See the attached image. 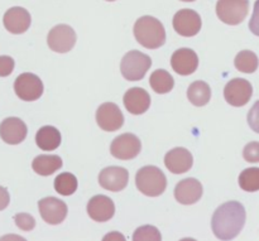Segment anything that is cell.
Wrapping results in <instances>:
<instances>
[{
  "label": "cell",
  "instance_id": "cell-1",
  "mask_svg": "<svg viewBox=\"0 0 259 241\" xmlns=\"http://www.w3.org/2000/svg\"><path fill=\"white\" fill-rule=\"evenodd\" d=\"M245 217V209L242 204L237 201L227 202L212 215V232L220 240L235 239L244 227Z\"/></svg>",
  "mask_w": 259,
  "mask_h": 241
},
{
  "label": "cell",
  "instance_id": "cell-2",
  "mask_svg": "<svg viewBox=\"0 0 259 241\" xmlns=\"http://www.w3.org/2000/svg\"><path fill=\"white\" fill-rule=\"evenodd\" d=\"M134 35L139 44L149 50H157L166 42V30L157 18L144 15L134 24Z\"/></svg>",
  "mask_w": 259,
  "mask_h": 241
},
{
  "label": "cell",
  "instance_id": "cell-3",
  "mask_svg": "<svg viewBox=\"0 0 259 241\" xmlns=\"http://www.w3.org/2000/svg\"><path fill=\"white\" fill-rule=\"evenodd\" d=\"M137 188L149 197H158L166 191L167 178L163 172L154 166L139 169L136 176Z\"/></svg>",
  "mask_w": 259,
  "mask_h": 241
},
{
  "label": "cell",
  "instance_id": "cell-4",
  "mask_svg": "<svg viewBox=\"0 0 259 241\" xmlns=\"http://www.w3.org/2000/svg\"><path fill=\"white\" fill-rule=\"evenodd\" d=\"M151 66L152 60L149 56L139 51H131L121 60L120 71L125 80L139 81L146 76Z\"/></svg>",
  "mask_w": 259,
  "mask_h": 241
},
{
  "label": "cell",
  "instance_id": "cell-5",
  "mask_svg": "<svg viewBox=\"0 0 259 241\" xmlns=\"http://www.w3.org/2000/svg\"><path fill=\"white\" fill-rule=\"evenodd\" d=\"M249 12V0H218L217 14L222 22L238 25L245 19Z\"/></svg>",
  "mask_w": 259,
  "mask_h": 241
},
{
  "label": "cell",
  "instance_id": "cell-6",
  "mask_svg": "<svg viewBox=\"0 0 259 241\" xmlns=\"http://www.w3.org/2000/svg\"><path fill=\"white\" fill-rule=\"evenodd\" d=\"M48 47L57 53L70 52L76 44V33L70 25L58 24L51 29L47 37Z\"/></svg>",
  "mask_w": 259,
  "mask_h": 241
},
{
  "label": "cell",
  "instance_id": "cell-7",
  "mask_svg": "<svg viewBox=\"0 0 259 241\" xmlns=\"http://www.w3.org/2000/svg\"><path fill=\"white\" fill-rule=\"evenodd\" d=\"M14 91L23 101H35L42 96L43 83L38 76L25 72L17 77L14 82Z\"/></svg>",
  "mask_w": 259,
  "mask_h": 241
},
{
  "label": "cell",
  "instance_id": "cell-8",
  "mask_svg": "<svg viewBox=\"0 0 259 241\" xmlns=\"http://www.w3.org/2000/svg\"><path fill=\"white\" fill-rule=\"evenodd\" d=\"M141 149L142 144L139 138L131 133H125L116 136L110 146V152L113 157L121 159V161L134 159L141 153Z\"/></svg>",
  "mask_w": 259,
  "mask_h": 241
},
{
  "label": "cell",
  "instance_id": "cell-9",
  "mask_svg": "<svg viewBox=\"0 0 259 241\" xmlns=\"http://www.w3.org/2000/svg\"><path fill=\"white\" fill-rule=\"evenodd\" d=\"M253 95V87L244 78H233L224 88V98L232 106H244L249 103Z\"/></svg>",
  "mask_w": 259,
  "mask_h": 241
},
{
  "label": "cell",
  "instance_id": "cell-10",
  "mask_svg": "<svg viewBox=\"0 0 259 241\" xmlns=\"http://www.w3.org/2000/svg\"><path fill=\"white\" fill-rule=\"evenodd\" d=\"M96 123L103 130L116 131L124 124L123 113L114 103H104L96 111Z\"/></svg>",
  "mask_w": 259,
  "mask_h": 241
},
{
  "label": "cell",
  "instance_id": "cell-11",
  "mask_svg": "<svg viewBox=\"0 0 259 241\" xmlns=\"http://www.w3.org/2000/svg\"><path fill=\"white\" fill-rule=\"evenodd\" d=\"M174 28L182 37H194L201 29V18L199 13L191 9H182L174 17Z\"/></svg>",
  "mask_w": 259,
  "mask_h": 241
},
{
  "label": "cell",
  "instance_id": "cell-12",
  "mask_svg": "<svg viewBox=\"0 0 259 241\" xmlns=\"http://www.w3.org/2000/svg\"><path fill=\"white\" fill-rule=\"evenodd\" d=\"M38 209L42 219L50 225H58L67 216V206L56 197H46L38 202Z\"/></svg>",
  "mask_w": 259,
  "mask_h": 241
},
{
  "label": "cell",
  "instance_id": "cell-13",
  "mask_svg": "<svg viewBox=\"0 0 259 241\" xmlns=\"http://www.w3.org/2000/svg\"><path fill=\"white\" fill-rule=\"evenodd\" d=\"M129 181V173L123 167H108L99 174V183L111 192L123 191Z\"/></svg>",
  "mask_w": 259,
  "mask_h": 241
},
{
  "label": "cell",
  "instance_id": "cell-14",
  "mask_svg": "<svg viewBox=\"0 0 259 241\" xmlns=\"http://www.w3.org/2000/svg\"><path fill=\"white\" fill-rule=\"evenodd\" d=\"M171 66L181 76L192 75L199 67V57L190 48H180L172 55Z\"/></svg>",
  "mask_w": 259,
  "mask_h": 241
},
{
  "label": "cell",
  "instance_id": "cell-15",
  "mask_svg": "<svg viewBox=\"0 0 259 241\" xmlns=\"http://www.w3.org/2000/svg\"><path fill=\"white\" fill-rule=\"evenodd\" d=\"M30 14L20 7L10 8L3 18V23L8 32L13 33V34H22V33L27 32L28 28L30 27Z\"/></svg>",
  "mask_w": 259,
  "mask_h": 241
},
{
  "label": "cell",
  "instance_id": "cell-16",
  "mask_svg": "<svg viewBox=\"0 0 259 241\" xmlns=\"http://www.w3.org/2000/svg\"><path fill=\"white\" fill-rule=\"evenodd\" d=\"M88 214L94 221L106 222L115 214V205L109 197L98 195L94 196L88 204Z\"/></svg>",
  "mask_w": 259,
  "mask_h": 241
},
{
  "label": "cell",
  "instance_id": "cell-17",
  "mask_svg": "<svg viewBox=\"0 0 259 241\" xmlns=\"http://www.w3.org/2000/svg\"><path fill=\"white\" fill-rule=\"evenodd\" d=\"M27 125L18 118H8L0 124V138L10 146L19 144L27 138Z\"/></svg>",
  "mask_w": 259,
  "mask_h": 241
},
{
  "label": "cell",
  "instance_id": "cell-18",
  "mask_svg": "<svg viewBox=\"0 0 259 241\" xmlns=\"http://www.w3.org/2000/svg\"><path fill=\"white\" fill-rule=\"evenodd\" d=\"M164 164L171 173L182 174L191 169L194 158L186 148H175L166 154Z\"/></svg>",
  "mask_w": 259,
  "mask_h": 241
},
{
  "label": "cell",
  "instance_id": "cell-19",
  "mask_svg": "<svg viewBox=\"0 0 259 241\" xmlns=\"http://www.w3.org/2000/svg\"><path fill=\"white\" fill-rule=\"evenodd\" d=\"M202 196V184L196 178H186L177 183L175 197L182 205H194Z\"/></svg>",
  "mask_w": 259,
  "mask_h": 241
},
{
  "label": "cell",
  "instance_id": "cell-20",
  "mask_svg": "<svg viewBox=\"0 0 259 241\" xmlns=\"http://www.w3.org/2000/svg\"><path fill=\"white\" fill-rule=\"evenodd\" d=\"M124 106L133 115H141L151 106V96L144 88H129L124 95Z\"/></svg>",
  "mask_w": 259,
  "mask_h": 241
},
{
  "label": "cell",
  "instance_id": "cell-21",
  "mask_svg": "<svg viewBox=\"0 0 259 241\" xmlns=\"http://www.w3.org/2000/svg\"><path fill=\"white\" fill-rule=\"evenodd\" d=\"M35 143L45 152L55 151L61 144V133L55 126H42L35 135Z\"/></svg>",
  "mask_w": 259,
  "mask_h": 241
},
{
  "label": "cell",
  "instance_id": "cell-22",
  "mask_svg": "<svg viewBox=\"0 0 259 241\" xmlns=\"http://www.w3.org/2000/svg\"><path fill=\"white\" fill-rule=\"evenodd\" d=\"M62 167V159L58 156H38L32 163V168L39 176H51Z\"/></svg>",
  "mask_w": 259,
  "mask_h": 241
},
{
  "label": "cell",
  "instance_id": "cell-23",
  "mask_svg": "<svg viewBox=\"0 0 259 241\" xmlns=\"http://www.w3.org/2000/svg\"><path fill=\"white\" fill-rule=\"evenodd\" d=\"M187 98L195 106H205L211 99V88L204 81H195L187 90Z\"/></svg>",
  "mask_w": 259,
  "mask_h": 241
},
{
  "label": "cell",
  "instance_id": "cell-24",
  "mask_svg": "<svg viewBox=\"0 0 259 241\" xmlns=\"http://www.w3.org/2000/svg\"><path fill=\"white\" fill-rule=\"evenodd\" d=\"M149 83L157 93H167L174 88L175 80L166 70H156L149 77Z\"/></svg>",
  "mask_w": 259,
  "mask_h": 241
},
{
  "label": "cell",
  "instance_id": "cell-25",
  "mask_svg": "<svg viewBox=\"0 0 259 241\" xmlns=\"http://www.w3.org/2000/svg\"><path fill=\"white\" fill-rule=\"evenodd\" d=\"M234 65L238 71L243 73H253L258 68V57L252 51H242L237 55Z\"/></svg>",
  "mask_w": 259,
  "mask_h": 241
},
{
  "label": "cell",
  "instance_id": "cell-26",
  "mask_svg": "<svg viewBox=\"0 0 259 241\" xmlns=\"http://www.w3.org/2000/svg\"><path fill=\"white\" fill-rule=\"evenodd\" d=\"M55 189L62 196H71L77 189V178L72 173H61L55 179Z\"/></svg>",
  "mask_w": 259,
  "mask_h": 241
},
{
  "label": "cell",
  "instance_id": "cell-27",
  "mask_svg": "<svg viewBox=\"0 0 259 241\" xmlns=\"http://www.w3.org/2000/svg\"><path fill=\"white\" fill-rule=\"evenodd\" d=\"M239 186L245 192L259 191V168H247L240 173Z\"/></svg>",
  "mask_w": 259,
  "mask_h": 241
},
{
  "label": "cell",
  "instance_id": "cell-28",
  "mask_svg": "<svg viewBox=\"0 0 259 241\" xmlns=\"http://www.w3.org/2000/svg\"><path fill=\"white\" fill-rule=\"evenodd\" d=\"M161 239L162 236L159 230L154 226H149V225L137 229L133 235L134 241H159Z\"/></svg>",
  "mask_w": 259,
  "mask_h": 241
},
{
  "label": "cell",
  "instance_id": "cell-29",
  "mask_svg": "<svg viewBox=\"0 0 259 241\" xmlns=\"http://www.w3.org/2000/svg\"><path fill=\"white\" fill-rule=\"evenodd\" d=\"M14 221L17 226L23 231H30L35 227V220L28 214H18L14 216Z\"/></svg>",
  "mask_w": 259,
  "mask_h": 241
},
{
  "label": "cell",
  "instance_id": "cell-30",
  "mask_svg": "<svg viewBox=\"0 0 259 241\" xmlns=\"http://www.w3.org/2000/svg\"><path fill=\"white\" fill-rule=\"evenodd\" d=\"M243 157L249 163H258L259 162V143L258 141H252L247 144L243 151Z\"/></svg>",
  "mask_w": 259,
  "mask_h": 241
},
{
  "label": "cell",
  "instance_id": "cell-31",
  "mask_svg": "<svg viewBox=\"0 0 259 241\" xmlns=\"http://www.w3.org/2000/svg\"><path fill=\"white\" fill-rule=\"evenodd\" d=\"M14 60L9 56H0V77H7L14 70Z\"/></svg>",
  "mask_w": 259,
  "mask_h": 241
},
{
  "label": "cell",
  "instance_id": "cell-32",
  "mask_svg": "<svg viewBox=\"0 0 259 241\" xmlns=\"http://www.w3.org/2000/svg\"><path fill=\"white\" fill-rule=\"evenodd\" d=\"M248 124H249L250 129L255 133L259 134V100L253 105L248 113Z\"/></svg>",
  "mask_w": 259,
  "mask_h": 241
},
{
  "label": "cell",
  "instance_id": "cell-33",
  "mask_svg": "<svg viewBox=\"0 0 259 241\" xmlns=\"http://www.w3.org/2000/svg\"><path fill=\"white\" fill-rule=\"evenodd\" d=\"M249 29L253 34L259 37V0H257L254 4V12H253L252 18H250Z\"/></svg>",
  "mask_w": 259,
  "mask_h": 241
},
{
  "label": "cell",
  "instance_id": "cell-34",
  "mask_svg": "<svg viewBox=\"0 0 259 241\" xmlns=\"http://www.w3.org/2000/svg\"><path fill=\"white\" fill-rule=\"evenodd\" d=\"M9 202H10V197H9V194H8L7 188L0 186V211L7 209Z\"/></svg>",
  "mask_w": 259,
  "mask_h": 241
},
{
  "label": "cell",
  "instance_id": "cell-35",
  "mask_svg": "<svg viewBox=\"0 0 259 241\" xmlns=\"http://www.w3.org/2000/svg\"><path fill=\"white\" fill-rule=\"evenodd\" d=\"M181 2H186V3H191V2H195V0H181Z\"/></svg>",
  "mask_w": 259,
  "mask_h": 241
},
{
  "label": "cell",
  "instance_id": "cell-36",
  "mask_svg": "<svg viewBox=\"0 0 259 241\" xmlns=\"http://www.w3.org/2000/svg\"><path fill=\"white\" fill-rule=\"evenodd\" d=\"M106 2H115V0H106Z\"/></svg>",
  "mask_w": 259,
  "mask_h": 241
}]
</instances>
